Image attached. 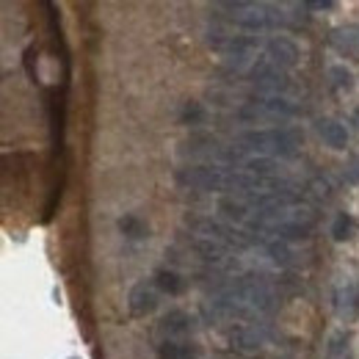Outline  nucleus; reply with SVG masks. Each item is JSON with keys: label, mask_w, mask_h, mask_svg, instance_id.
Returning <instances> with one entry per match:
<instances>
[{"label": "nucleus", "mask_w": 359, "mask_h": 359, "mask_svg": "<svg viewBox=\"0 0 359 359\" xmlns=\"http://www.w3.org/2000/svg\"><path fill=\"white\" fill-rule=\"evenodd\" d=\"M219 8L232 11L229 17L235 22H241L243 28H252V31L255 28H273L285 20L282 11L276 6H269V3H222Z\"/></svg>", "instance_id": "nucleus-1"}, {"label": "nucleus", "mask_w": 359, "mask_h": 359, "mask_svg": "<svg viewBox=\"0 0 359 359\" xmlns=\"http://www.w3.org/2000/svg\"><path fill=\"white\" fill-rule=\"evenodd\" d=\"M243 144H249L257 152H269V155H296L302 138L293 130H255V133L243 135Z\"/></svg>", "instance_id": "nucleus-2"}, {"label": "nucleus", "mask_w": 359, "mask_h": 359, "mask_svg": "<svg viewBox=\"0 0 359 359\" xmlns=\"http://www.w3.org/2000/svg\"><path fill=\"white\" fill-rule=\"evenodd\" d=\"M128 307L135 318H147L158 310V287L155 282H138L128 296Z\"/></svg>", "instance_id": "nucleus-3"}, {"label": "nucleus", "mask_w": 359, "mask_h": 359, "mask_svg": "<svg viewBox=\"0 0 359 359\" xmlns=\"http://www.w3.org/2000/svg\"><path fill=\"white\" fill-rule=\"evenodd\" d=\"M158 329H161V334H166V340H182L185 334L194 332V318L182 310H172L169 315L161 318Z\"/></svg>", "instance_id": "nucleus-4"}, {"label": "nucleus", "mask_w": 359, "mask_h": 359, "mask_svg": "<svg viewBox=\"0 0 359 359\" xmlns=\"http://www.w3.org/2000/svg\"><path fill=\"white\" fill-rule=\"evenodd\" d=\"M315 130L323 138V144L332 147V149H346L348 147V130H346V125L337 122V119H332V116L318 119L315 122Z\"/></svg>", "instance_id": "nucleus-5"}, {"label": "nucleus", "mask_w": 359, "mask_h": 359, "mask_svg": "<svg viewBox=\"0 0 359 359\" xmlns=\"http://www.w3.org/2000/svg\"><path fill=\"white\" fill-rule=\"evenodd\" d=\"M332 47L346 55V58H354L359 61V28L357 25H343V28H334L332 36H329Z\"/></svg>", "instance_id": "nucleus-6"}, {"label": "nucleus", "mask_w": 359, "mask_h": 359, "mask_svg": "<svg viewBox=\"0 0 359 359\" xmlns=\"http://www.w3.org/2000/svg\"><path fill=\"white\" fill-rule=\"evenodd\" d=\"M266 50H269L271 64H276V67L290 69V67L299 64V47L293 45L290 39H285V36H273Z\"/></svg>", "instance_id": "nucleus-7"}, {"label": "nucleus", "mask_w": 359, "mask_h": 359, "mask_svg": "<svg viewBox=\"0 0 359 359\" xmlns=\"http://www.w3.org/2000/svg\"><path fill=\"white\" fill-rule=\"evenodd\" d=\"M202 348L194 340H163L158 346V359H199Z\"/></svg>", "instance_id": "nucleus-8"}, {"label": "nucleus", "mask_w": 359, "mask_h": 359, "mask_svg": "<svg viewBox=\"0 0 359 359\" xmlns=\"http://www.w3.org/2000/svg\"><path fill=\"white\" fill-rule=\"evenodd\" d=\"M334 310L340 318L351 320L359 313V290L357 285H340L337 293H334Z\"/></svg>", "instance_id": "nucleus-9"}, {"label": "nucleus", "mask_w": 359, "mask_h": 359, "mask_svg": "<svg viewBox=\"0 0 359 359\" xmlns=\"http://www.w3.org/2000/svg\"><path fill=\"white\" fill-rule=\"evenodd\" d=\"M155 287L158 290H163V293H169V296H180L182 290H185V279L180 276L177 271H169V269H161L155 273Z\"/></svg>", "instance_id": "nucleus-10"}, {"label": "nucleus", "mask_w": 359, "mask_h": 359, "mask_svg": "<svg viewBox=\"0 0 359 359\" xmlns=\"http://www.w3.org/2000/svg\"><path fill=\"white\" fill-rule=\"evenodd\" d=\"M119 232L128 235V238H133V241L149 238V226H147V222H141L135 213H125V216L119 219Z\"/></svg>", "instance_id": "nucleus-11"}, {"label": "nucleus", "mask_w": 359, "mask_h": 359, "mask_svg": "<svg viewBox=\"0 0 359 359\" xmlns=\"http://www.w3.org/2000/svg\"><path fill=\"white\" fill-rule=\"evenodd\" d=\"M351 343H354L351 332H337V334L329 340V354H332V359H351L354 357Z\"/></svg>", "instance_id": "nucleus-12"}, {"label": "nucleus", "mask_w": 359, "mask_h": 359, "mask_svg": "<svg viewBox=\"0 0 359 359\" xmlns=\"http://www.w3.org/2000/svg\"><path fill=\"white\" fill-rule=\"evenodd\" d=\"M351 229H354L351 216H348V213H337V219H334V224H332V238L343 243V241L351 238Z\"/></svg>", "instance_id": "nucleus-13"}, {"label": "nucleus", "mask_w": 359, "mask_h": 359, "mask_svg": "<svg viewBox=\"0 0 359 359\" xmlns=\"http://www.w3.org/2000/svg\"><path fill=\"white\" fill-rule=\"evenodd\" d=\"M329 75L334 78V86H337V89H346V91L354 89V75H351L346 67H332Z\"/></svg>", "instance_id": "nucleus-14"}, {"label": "nucleus", "mask_w": 359, "mask_h": 359, "mask_svg": "<svg viewBox=\"0 0 359 359\" xmlns=\"http://www.w3.org/2000/svg\"><path fill=\"white\" fill-rule=\"evenodd\" d=\"M202 119H205L202 105H199V102H188V105H185V111H182V122H185V125H188V122H191V125H196V122H202Z\"/></svg>", "instance_id": "nucleus-15"}, {"label": "nucleus", "mask_w": 359, "mask_h": 359, "mask_svg": "<svg viewBox=\"0 0 359 359\" xmlns=\"http://www.w3.org/2000/svg\"><path fill=\"white\" fill-rule=\"evenodd\" d=\"M310 8H334V3H310Z\"/></svg>", "instance_id": "nucleus-16"}, {"label": "nucleus", "mask_w": 359, "mask_h": 359, "mask_svg": "<svg viewBox=\"0 0 359 359\" xmlns=\"http://www.w3.org/2000/svg\"><path fill=\"white\" fill-rule=\"evenodd\" d=\"M354 125H357V128H359V108H357V111H354Z\"/></svg>", "instance_id": "nucleus-17"}]
</instances>
